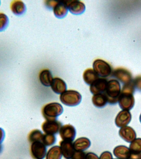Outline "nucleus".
Returning a JSON list of instances; mask_svg holds the SVG:
<instances>
[{"mask_svg":"<svg viewBox=\"0 0 141 159\" xmlns=\"http://www.w3.org/2000/svg\"><path fill=\"white\" fill-rule=\"evenodd\" d=\"M135 88L132 82L122 87L118 98L119 105L121 109L129 111L134 106L135 100L133 96Z\"/></svg>","mask_w":141,"mask_h":159,"instance_id":"1","label":"nucleus"},{"mask_svg":"<svg viewBox=\"0 0 141 159\" xmlns=\"http://www.w3.org/2000/svg\"><path fill=\"white\" fill-rule=\"evenodd\" d=\"M121 91V84L116 79H111L107 82L105 94L107 98L108 103L115 104L118 102Z\"/></svg>","mask_w":141,"mask_h":159,"instance_id":"2","label":"nucleus"},{"mask_svg":"<svg viewBox=\"0 0 141 159\" xmlns=\"http://www.w3.org/2000/svg\"><path fill=\"white\" fill-rule=\"evenodd\" d=\"M42 114L46 120H56L57 118L62 114L63 108L59 103L52 102L46 104L42 109Z\"/></svg>","mask_w":141,"mask_h":159,"instance_id":"3","label":"nucleus"},{"mask_svg":"<svg viewBox=\"0 0 141 159\" xmlns=\"http://www.w3.org/2000/svg\"><path fill=\"white\" fill-rule=\"evenodd\" d=\"M59 99L64 105L69 107H75L80 104L82 96L80 93L77 91L68 90L61 94Z\"/></svg>","mask_w":141,"mask_h":159,"instance_id":"4","label":"nucleus"},{"mask_svg":"<svg viewBox=\"0 0 141 159\" xmlns=\"http://www.w3.org/2000/svg\"><path fill=\"white\" fill-rule=\"evenodd\" d=\"M93 68L98 75L102 78L109 77L112 73L111 66L103 60H95L93 63Z\"/></svg>","mask_w":141,"mask_h":159,"instance_id":"5","label":"nucleus"},{"mask_svg":"<svg viewBox=\"0 0 141 159\" xmlns=\"http://www.w3.org/2000/svg\"><path fill=\"white\" fill-rule=\"evenodd\" d=\"M30 152L33 159H43L46 155V147L42 142H35L31 143Z\"/></svg>","mask_w":141,"mask_h":159,"instance_id":"6","label":"nucleus"},{"mask_svg":"<svg viewBox=\"0 0 141 159\" xmlns=\"http://www.w3.org/2000/svg\"><path fill=\"white\" fill-rule=\"evenodd\" d=\"M62 126V123L57 120H46L42 124L41 128L45 134L55 135L59 132Z\"/></svg>","mask_w":141,"mask_h":159,"instance_id":"7","label":"nucleus"},{"mask_svg":"<svg viewBox=\"0 0 141 159\" xmlns=\"http://www.w3.org/2000/svg\"><path fill=\"white\" fill-rule=\"evenodd\" d=\"M112 76L124 84L132 82V75L130 72L126 68H116L112 73Z\"/></svg>","mask_w":141,"mask_h":159,"instance_id":"8","label":"nucleus"},{"mask_svg":"<svg viewBox=\"0 0 141 159\" xmlns=\"http://www.w3.org/2000/svg\"><path fill=\"white\" fill-rule=\"evenodd\" d=\"M59 135L63 140L72 142L76 136V130L70 124L62 125L59 131Z\"/></svg>","mask_w":141,"mask_h":159,"instance_id":"9","label":"nucleus"},{"mask_svg":"<svg viewBox=\"0 0 141 159\" xmlns=\"http://www.w3.org/2000/svg\"><path fill=\"white\" fill-rule=\"evenodd\" d=\"M132 115L129 111L123 110L119 112L115 119V124L118 127L127 126L130 122Z\"/></svg>","mask_w":141,"mask_h":159,"instance_id":"10","label":"nucleus"},{"mask_svg":"<svg viewBox=\"0 0 141 159\" xmlns=\"http://www.w3.org/2000/svg\"><path fill=\"white\" fill-rule=\"evenodd\" d=\"M66 2L68 9L73 14H81L85 11V5L82 1L78 0H70L66 1Z\"/></svg>","mask_w":141,"mask_h":159,"instance_id":"11","label":"nucleus"},{"mask_svg":"<svg viewBox=\"0 0 141 159\" xmlns=\"http://www.w3.org/2000/svg\"><path fill=\"white\" fill-rule=\"evenodd\" d=\"M108 81L105 78H99L90 85V91L95 94L105 93L107 87Z\"/></svg>","mask_w":141,"mask_h":159,"instance_id":"12","label":"nucleus"},{"mask_svg":"<svg viewBox=\"0 0 141 159\" xmlns=\"http://www.w3.org/2000/svg\"><path fill=\"white\" fill-rule=\"evenodd\" d=\"M119 135L125 141L131 143L136 139V134L133 128L129 126L121 128L119 131Z\"/></svg>","mask_w":141,"mask_h":159,"instance_id":"13","label":"nucleus"},{"mask_svg":"<svg viewBox=\"0 0 141 159\" xmlns=\"http://www.w3.org/2000/svg\"><path fill=\"white\" fill-rule=\"evenodd\" d=\"M62 155L66 159H71L75 150L72 142L62 140L59 142Z\"/></svg>","mask_w":141,"mask_h":159,"instance_id":"14","label":"nucleus"},{"mask_svg":"<svg viewBox=\"0 0 141 159\" xmlns=\"http://www.w3.org/2000/svg\"><path fill=\"white\" fill-rule=\"evenodd\" d=\"M68 9L66 1H58L53 7V11L56 17L62 18L67 14Z\"/></svg>","mask_w":141,"mask_h":159,"instance_id":"15","label":"nucleus"},{"mask_svg":"<svg viewBox=\"0 0 141 159\" xmlns=\"http://www.w3.org/2000/svg\"><path fill=\"white\" fill-rule=\"evenodd\" d=\"M10 8L14 14L18 16L24 14L27 10L24 2L19 0L12 1L10 5Z\"/></svg>","mask_w":141,"mask_h":159,"instance_id":"16","label":"nucleus"},{"mask_svg":"<svg viewBox=\"0 0 141 159\" xmlns=\"http://www.w3.org/2000/svg\"><path fill=\"white\" fill-rule=\"evenodd\" d=\"M52 89L54 93L58 94H62L66 91V83L61 78H53L51 85Z\"/></svg>","mask_w":141,"mask_h":159,"instance_id":"17","label":"nucleus"},{"mask_svg":"<svg viewBox=\"0 0 141 159\" xmlns=\"http://www.w3.org/2000/svg\"><path fill=\"white\" fill-rule=\"evenodd\" d=\"M113 153L115 157L121 159H129L131 155L129 148L125 145L116 146L114 149Z\"/></svg>","mask_w":141,"mask_h":159,"instance_id":"18","label":"nucleus"},{"mask_svg":"<svg viewBox=\"0 0 141 159\" xmlns=\"http://www.w3.org/2000/svg\"><path fill=\"white\" fill-rule=\"evenodd\" d=\"M74 148L76 151H84L91 145V142L88 138L81 137L77 139L73 143Z\"/></svg>","mask_w":141,"mask_h":159,"instance_id":"19","label":"nucleus"},{"mask_svg":"<svg viewBox=\"0 0 141 159\" xmlns=\"http://www.w3.org/2000/svg\"><path fill=\"white\" fill-rule=\"evenodd\" d=\"M39 78L41 83L46 87L50 86L53 80V76L50 71L44 69L39 73Z\"/></svg>","mask_w":141,"mask_h":159,"instance_id":"20","label":"nucleus"},{"mask_svg":"<svg viewBox=\"0 0 141 159\" xmlns=\"http://www.w3.org/2000/svg\"><path fill=\"white\" fill-rule=\"evenodd\" d=\"M92 102L96 107H104L108 103L107 98L105 93L94 94L92 97Z\"/></svg>","mask_w":141,"mask_h":159,"instance_id":"21","label":"nucleus"},{"mask_svg":"<svg viewBox=\"0 0 141 159\" xmlns=\"http://www.w3.org/2000/svg\"><path fill=\"white\" fill-rule=\"evenodd\" d=\"M99 76L93 69L88 68L84 72L83 78L86 84L91 85L96 80L98 79Z\"/></svg>","mask_w":141,"mask_h":159,"instance_id":"22","label":"nucleus"},{"mask_svg":"<svg viewBox=\"0 0 141 159\" xmlns=\"http://www.w3.org/2000/svg\"><path fill=\"white\" fill-rule=\"evenodd\" d=\"M62 154L60 146H54L48 150L46 155V159H61Z\"/></svg>","mask_w":141,"mask_h":159,"instance_id":"23","label":"nucleus"},{"mask_svg":"<svg viewBox=\"0 0 141 159\" xmlns=\"http://www.w3.org/2000/svg\"><path fill=\"white\" fill-rule=\"evenodd\" d=\"M43 134V133L38 129H34L32 130L28 134V140L31 143L35 142L42 141Z\"/></svg>","mask_w":141,"mask_h":159,"instance_id":"24","label":"nucleus"},{"mask_svg":"<svg viewBox=\"0 0 141 159\" xmlns=\"http://www.w3.org/2000/svg\"><path fill=\"white\" fill-rule=\"evenodd\" d=\"M130 151L132 154H138L141 153V139H135L130 144Z\"/></svg>","mask_w":141,"mask_h":159,"instance_id":"25","label":"nucleus"},{"mask_svg":"<svg viewBox=\"0 0 141 159\" xmlns=\"http://www.w3.org/2000/svg\"><path fill=\"white\" fill-rule=\"evenodd\" d=\"M56 141V138L54 135L45 134L43 135L42 142L46 146H50L54 145Z\"/></svg>","mask_w":141,"mask_h":159,"instance_id":"26","label":"nucleus"},{"mask_svg":"<svg viewBox=\"0 0 141 159\" xmlns=\"http://www.w3.org/2000/svg\"><path fill=\"white\" fill-rule=\"evenodd\" d=\"M9 24L8 16L3 12H0V32L5 30Z\"/></svg>","mask_w":141,"mask_h":159,"instance_id":"27","label":"nucleus"},{"mask_svg":"<svg viewBox=\"0 0 141 159\" xmlns=\"http://www.w3.org/2000/svg\"><path fill=\"white\" fill-rule=\"evenodd\" d=\"M135 89L141 92V75L137 76L132 80Z\"/></svg>","mask_w":141,"mask_h":159,"instance_id":"28","label":"nucleus"},{"mask_svg":"<svg viewBox=\"0 0 141 159\" xmlns=\"http://www.w3.org/2000/svg\"><path fill=\"white\" fill-rule=\"evenodd\" d=\"M86 153L83 151L75 152L71 159H85Z\"/></svg>","mask_w":141,"mask_h":159,"instance_id":"29","label":"nucleus"},{"mask_svg":"<svg viewBox=\"0 0 141 159\" xmlns=\"http://www.w3.org/2000/svg\"><path fill=\"white\" fill-rule=\"evenodd\" d=\"M99 159H113L112 154L109 151H105L101 154Z\"/></svg>","mask_w":141,"mask_h":159,"instance_id":"30","label":"nucleus"},{"mask_svg":"<svg viewBox=\"0 0 141 159\" xmlns=\"http://www.w3.org/2000/svg\"><path fill=\"white\" fill-rule=\"evenodd\" d=\"M85 159H99L98 156L93 152H89L86 154Z\"/></svg>","mask_w":141,"mask_h":159,"instance_id":"31","label":"nucleus"},{"mask_svg":"<svg viewBox=\"0 0 141 159\" xmlns=\"http://www.w3.org/2000/svg\"><path fill=\"white\" fill-rule=\"evenodd\" d=\"M57 2V1H45V4L48 8L52 9L53 8Z\"/></svg>","mask_w":141,"mask_h":159,"instance_id":"32","label":"nucleus"},{"mask_svg":"<svg viewBox=\"0 0 141 159\" xmlns=\"http://www.w3.org/2000/svg\"><path fill=\"white\" fill-rule=\"evenodd\" d=\"M5 138V132L3 129L0 127V144L3 141Z\"/></svg>","mask_w":141,"mask_h":159,"instance_id":"33","label":"nucleus"},{"mask_svg":"<svg viewBox=\"0 0 141 159\" xmlns=\"http://www.w3.org/2000/svg\"><path fill=\"white\" fill-rule=\"evenodd\" d=\"M129 159H141V153L138 154H131Z\"/></svg>","mask_w":141,"mask_h":159,"instance_id":"34","label":"nucleus"},{"mask_svg":"<svg viewBox=\"0 0 141 159\" xmlns=\"http://www.w3.org/2000/svg\"><path fill=\"white\" fill-rule=\"evenodd\" d=\"M2 145H1V144H0V153H1V152L2 151Z\"/></svg>","mask_w":141,"mask_h":159,"instance_id":"35","label":"nucleus"},{"mask_svg":"<svg viewBox=\"0 0 141 159\" xmlns=\"http://www.w3.org/2000/svg\"><path fill=\"white\" fill-rule=\"evenodd\" d=\"M139 120H140V121L141 123V114H140V116Z\"/></svg>","mask_w":141,"mask_h":159,"instance_id":"36","label":"nucleus"},{"mask_svg":"<svg viewBox=\"0 0 141 159\" xmlns=\"http://www.w3.org/2000/svg\"><path fill=\"white\" fill-rule=\"evenodd\" d=\"M1 1H0V6H1Z\"/></svg>","mask_w":141,"mask_h":159,"instance_id":"37","label":"nucleus"},{"mask_svg":"<svg viewBox=\"0 0 141 159\" xmlns=\"http://www.w3.org/2000/svg\"><path fill=\"white\" fill-rule=\"evenodd\" d=\"M121 159L116 158V159Z\"/></svg>","mask_w":141,"mask_h":159,"instance_id":"38","label":"nucleus"}]
</instances>
